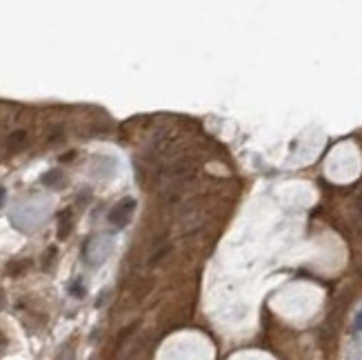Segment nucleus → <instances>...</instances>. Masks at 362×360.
Masks as SVG:
<instances>
[{
	"label": "nucleus",
	"instance_id": "nucleus-9",
	"mask_svg": "<svg viewBox=\"0 0 362 360\" xmlns=\"http://www.w3.org/2000/svg\"><path fill=\"white\" fill-rule=\"evenodd\" d=\"M5 345H7V338H5V334L0 331V349H5Z\"/></svg>",
	"mask_w": 362,
	"mask_h": 360
},
{
	"label": "nucleus",
	"instance_id": "nucleus-2",
	"mask_svg": "<svg viewBox=\"0 0 362 360\" xmlns=\"http://www.w3.org/2000/svg\"><path fill=\"white\" fill-rule=\"evenodd\" d=\"M24 140H27V133L24 131H14L9 136V140H7V149L9 151H18L24 145Z\"/></svg>",
	"mask_w": 362,
	"mask_h": 360
},
{
	"label": "nucleus",
	"instance_id": "nucleus-4",
	"mask_svg": "<svg viewBox=\"0 0 362 360\" xmlns=\"http://www.w3.org/2000/svg\"><path fill=\"white\" fill-rule=\"evenodd\" d=\"M69 291H71V294H73V296H76V298H82V296H85V287H82L80 283H71V287H69Z\"/></svg>",
	"mask_w": 362,
	"mask_h": 360
},
{
	"label": "nucleus",
	"instance_id": "nucleus-3",
	"mask_svg": "<svg viewBox=\"0 0 362 360\" xmlns=\"http://www.w3.org/2000/svg\"><path fill=\"white\" fill-rule=\"evenodd\" d=\"M71 231V213L67 211L60 216V229H58V238H67Z\"/></svg>",
	"mask_w": 362,
	"mask_h": 360
},
{
	"label": "nucleus",
	"instance_id": "nucleus-6",
	"mask_svg": "<svg viewBox=\"0 0 362 360\" xmlns=\"http://www.w3.org/2000/svg\"><path fill=\"white\" fill-rule=\"evenodd\" d=\"M56 360H73V351L69 349V347H65V349L58 353V358H56Z\"/></svg>",
	"mask_w": 362,
	"mask_h": 360
},
{
	"label": "nucleus",
	"instance_id": "nucleus-7",
	"mask_svg": "<svg viewBox=\"0 0 362 360\" xmlns=\"http://www.w3.org/2000/svg\"><path fill=\"white\" fill-rule=\"evenodd\" d=\"M27 267V262H18V265H9V273H18Z\"/></svg>",
	"mask_w": 362,
	"mask_h": 360
},
{
	"label": "nucleus",
	"instance_id": "nucleus-1",
	"mask_svg": "<svg viewBox=\"0 0 362 360\" xmlns=\"http://www.w3.org/2000/svg\"><path fill=\"white\" fill-rule=\"evenodd\" d=\"M133 207H136V200H131V198L122 200V203L118 207H114L112 213H109V223L116 225V227H125L129 216H131V211H133Z\"/></svg>",
	"mask_w": 362,
	"mask_h": 360
},
{
	"label": "nucleus",
	"instance_id": "nucleus-8",
	"mask_svg": "<svg viewBox=\"0 0 362 360\" xmlns=\"http://www.w3.org/2000/svg\"><path fill=\"white\" fill-rule=\"evenodd\" d=\"M353 329L355 331H362V311L358 314V318H355V322H353Z\"/></svg>",
	"mask_w": 362,
	"mask_h": 360
},
{
	"label": "nucleus",
	"instance_id": "nucleus-10",
	"mask_svg": "<svg viewBox=\"0 0 362 360\" xmlns=\"http://www.w3.org/2000/svg\"><path fill=\"white\" fill-rule=\"evenodd\" d=\"M3 198H5V189H0V203H3Z\"/></svg>",
	"mask_w": 362,
	"mask_h": 360
},
{
	"label": "nucleus",
	"instance_id": "nucleus-5",
	"mask_svg": "<svg viewBox=\"0 0 362 360\" xmlns=\"http://www.w3.org/2000/svg\"><path fill=\"white\" fill-rule=\"evenodd\" d=\"M58 180H60V174L58 172H51V174H47L45 178H42L45 185H53V182H58Z\"/></svg>",
	"mask_w": 362,
	"mask_h": 360
}]
</instances>
